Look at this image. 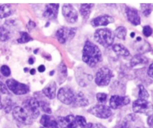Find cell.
Returning a JSON list of instances; mask_svg holds the SVG:
<instances>
[{
    "mask_svg": "<svg viewBox=\"0 0 153 128\" xmlns=\"http://www.w3.org/2000/svg\"><path fill=\"white\" fill-rule=\"evenodd\" d=\"M130 36H131V38H133V37L134 36V32L131 33H130Z\"/></svg>",
    "mask_w": 153,
    "mask_h": 128,
    "instance_id": "f6af8a7d",
    "label": "cell"
},
{
    "mask_svg": "<svg viewBox=\"0 0 153 128\" xmlns=\"http://www.w3.org/2000/svg\"><path fill=\"white\" fill-rule=\"evenodd\" d=\"M82 58L88 65L94 67L102 60V54L97 45L87 40L83 48Z\"/></svg>",
    "mask_w": 153,
    "mask_h": 128,
    "instance_id": "6da1fadb",
    "label": "cell"
},
{
    "mask_svg": "<svg viewBox=\"0 0 153 128\" xmlns=\"http://www.w3.org/2000/svg\"><path fill=\"white\" fill-rule=\"evenodd\" d=\"M3 108V105H2V102H1V97H0V109H1V108Z\"/></svg>",
    "mask_w": 153,
    "mask_h": 128,
    "instance_id": "ee69618b",
    "label": "cell"
},
{
    "mask_svg": "<svg viewBox=\"0 0 153 128\" xmlns=\"http://www.w3.org/2000/svg\"><path fill=\"white\" fill-rule=\"evenodd\" d=\"M130 98L128 96L113 95L109 99V105L112 109H117L130 103Z\"/></svg>",
    "mask_w": 153,
    "mask_h": 128,
    "instance_id": "4fadbf2b",
    "label": "cell"
},
{
    "mask_svg": "<svg viewBox=\"0 0 153 128\" xmlns=\"http://www.w3.org/2000/svg\"><path fill=\"white\" fill-rule=\"evenodd\" d=\"M88 100L81 92H79L75 95L72 102L73 105L76 107H85L88 105Z\"/></svg>",
    "mask_w": 153,
    "mask_h": 128,
    "instance_id": "d6986e66",
    "label": "cell"
},
{
    "mask_svg": "<svg viewBox=\"0 0 153 128\" xmlns=\"http://www.w3.org/2000/svg\"><path fill=\"white\" fill-rule=\"evenodd\" d=\"M114 21V18L108 15H103L93 18L91 21V24L94 27H97L100 26H106Z\"/></svg>",
    "mask_w": 153,
    "mask_h": 128,
    "instance_id": "2e32d148",
    "label": "cell"
},
{
    "mask_svg": "<svg viewBox=\"0 0 153 128\" xmlns=\"http://www.w3.org/2000/svg\"><path fill=\"white\" fill-rule=\"evenodd\" d=\"M56 84L55 82H51L49 83L42 89V93L49 99H54L56 96Z\"/></svg>",
    "mask_w": 153,
    "mask_h": 128,
    "instance_id": "ac0fdd59",
    "label": "cell"
},
{
    "mask_svg": "<svg viewBox=\"0 0 153 128\" xmlns=\"http://www.w3.org/2000/svg\"><path fill=\"white\" fill-rule=\"evenodd\" d=\"M91 128H106V127L104 126H103L102 124L98 123V124H93Z\"/></svg>",
    "mask_w": 153,
    "mask_h": 128,
    "instance_id": "f35d334b",
    "label": "cell"
},
{
    "mask_svg": "<svg viewBox=\"0 0 153 128\" xmlns=\"http://www.w3.org/2000/svg\"><path fill=\"white\" fill-rule=\"evenodd\" d=\"M10 38V32L3 26H0V41H6Z\"/></svg>",
    "mask_w": 153,
    "mask_h": 128,
    "instance_id": "f1b7e54d",
    "label": "cell"
},
{
    "mask_svg": "<svg viewBox=\"0 0 153 128\" xmlns=\"http://www.w3.org/2000/svg\"><path fill=\"white\" fill-rule=\"evenodd\" d=\"M148 124L150 127H153V114L149 115L148 118Z\"/></svg>",
    "mask_w": 153,
    "mask_h": 128,
    "instance_id": "74e56055",
    "label": "cell"
},
{
    "mask_svg": "<svg viewBox=\"0 0 153 128\" xmlns=\"http://www.w3.org/2000/svg\"><path fill=\"white\" fill-rule=\"evenodd\" d=\"M39 107H41V110L43 111L48 114L51 113V110L49 105V104H48L46 101H39Z\"/></svg>",
    "mask_w": 153,
    "mask_h": 128,
    "instance_id": "4dcf8cb0",
    "label": "cell"
},
{
    "mask_svg": "<svg viewBox=\"0 0 153 128\" xmlns=\"http://www.w3.org/2000/svg\"><path fill=\"white\" fill-rule=\"evenodd\" d=\"M141 10L143 14L145 16L148 17L152 11V8L151 4H141Z\"/></svg>",
    "mask_w": 153,
    "mask_h": 128,
    "instance_id": "f546056e",
    "label": "cell"
},
{
    "mask_svg": "<svg viewBox=\"0 0 153 128\" xmlns=\"http://www.w3.org/2000/svg\"><path fill=\"white\" fill-rule=\"evenodd\" d=\"M62 14L69 23H74L78 19V13L70 4H65L62 7Z\"/></svg>",
    "mask_w": 153,
    "mask_h": 128,
    "instance_id": "8fae6325",
    "label": "cell"
},
{
    "mask_svg": "<svg viewBox=\"0 0 153 128\" xmlns=\"http://www.w3.org/2000/svg\"><path fill=\"white\" fill-rule=\"evenodd\" d=\"M75 120L77 125L81 128H91L93 124L91 123H87L84 117L82 115H76Z\"/></svg>",
    "mask_w": 153,
    "mask_h": 128,
    "instance_id": "cb8c5ba5",
    "label": "cell"
},
{
    "mask_svg": "<svg viewBox=\"0 0 153 128\" xmlns=\"http://www.w3.org/2000/svg\"><path fill=\"white\" fill-rule=\"evenodd\" d=\"M0 92L4 94H9V91L5 85L0 81Z\"/></svg>",
    "mask_w": 153,
    "mask_h": 128,
    "instance_id": "d590c367",
    "label": "cell"
},
{
    "mask_svg": "<svg viewBox=\"0 0 153 128\" xmlns=\"http://www.w3.org/2000/svg\"><path fill=\"white\" fill-rule=\"evenodd\" d=\"M13 10L11 5L8 4L0 5V18L8 17L12 14Z\"/></svg>",
    "mask_w": 153,
    "mask_h": 128,
    "instance_id": "603a6c76",
    "label": "cell"
},
{
    "mask_svg": "<svg viewBox=\"0 0 153 128\" xmlns=\"http://www.w3.org/2000/svg\"><path fill=\"white\" fill-rule=\"evenodd\" d=\"M126 13L127 15V18L128 21L134 26L140 24V18L138 14L137 11L129 7L126 8Z\"/></svg>",
    "mask_w": 153,
    "mask_h": 128,
    "instance_id": "9a60e30c",
    "label": "cell"
},
{
    "mask_svg": "<svg viewBox=\"0 0 153 128\" xmlns=\"http://www.w3.org/2000/svg\"><path fill=\"white\" fill-rule=\"evenodd\" d=\"M148 63V59L144 55L142 54L135 55L130 61V65L131 67H134L139 64H146Z\"/></svg>",
    "mask_w": 153,
    "mask_h": 128,
    "instance_id": "7402d4cb",
    "label": "cell"
},
{
    "mask_svg": "<svg viewBox=\"0 0 153 128\" xmlns=\"http://www.w3.org/2000/svg\"><path fill=\"white\" fill-rule=\"evenodd\" d=\"M0 71L2 73V74L5 77L9 76L11 74V70H10L9 67H8L6 65H3L1 67Z\"/></svg>",
    "mask_w": 153,
    "mask_h": 128,
    "instance_id": "1f68e13d",
    "label": "cell"
},
{
    "mask_svg": "<svg viewBox=\"0 0 153 128\" xmlns=\"http://www.w3.org/2000/svg\"><path fill=\"white\" fill-rule=\"evenodd\" d=\"M133 117H134V115L133 114L127 115L125 120H124L115 126L114 128H131L130 121L133 120Z\"/></svg>",
    "mask_w": 153,
    "mask_h": 128,
    "instance_id": "d4e9b609",
    "label": "cell"
},
{
    "mask_svg": "<svg viewBox=\"0 0 153 128\" xmlns=\"http://www.w3.org/2000/svg\"><path fill=\"white\" fill-rule=\"evenodd\" d=\"M88 112L100 118H107L112 115L109 107L103 104L95 105L88 110Z\"/></svg>",
    "mask_w": 153,
    "mask_h": 128,
    "instance_id": "ba28073f",
    "label": "cell"
},
{
    "mask_svg": "<svg viewBox=\"0 0 153 128\" xmlns=\"http://www.w3.org/2000/svg\"><path fill=\"white\" fill-rule=\"evenodd\" d=\"M40 123L45 128H59L58 123L53 117L47 114L42 115Z\"/></svg>",
    "mask_w": 153,
    "mask_h": 128,
    "instance_id": "e0dca14e",
    "label": "cell"
},
{
    "mask_svg": "<svg viewBox=\"0 0 153 128\" xmlns=\"http://www.w3.org/2000/svg\"><path fill=\"white\" fill-rule=\"evenodd\" d=\"M30 74L32 75H33L35 74V70L34 68H32L30 70Z\"/></svg>",
    "mask_w": 153,
    "mask_h": 128,
    "instance_id": "7bdbcfd3",
    "label": "cell"
},
{
    "mask_svg": "<svg viewBox=\"0 0 153 128\" xmlns=\"http://www.w3.org/2000/svg\"><path fill=\"white\" fill-rule=\"evenodd\" d=\"M6 85L7 88L16 95L26 94L29 91V88L27 85L19 82L13 79H9L7 80Z\"/></svg>",
    "mask_w": 153,
    "mask_h": 128,
    "instance_id": "52a82bcc",
    "label": "cell"
},
{
    "mask_svg": "<svg viewBox=\"0 0 153 128\" xmlns=\"http://www.w3.org/2000/svg\"><path fill=\"white\" fill-rule=\"evenodd\" d=\"M39 128H44V127H40Z\"/></svg>",
    "mask_w": 153,
    "mask_h": 128,
    "instance_id": "bcb514c9",
    "label": "cell"
},
{
    "mask_svg": "<svg viewBox=\"0 0 153 128\" xmlns=\"http://www.w3.org/2000/svg\"><path fill=\"white\" fill-rule=\"evenodd\" d=\"M132 108L134 113L144 114L148 115L153 114V105L147 100L138 99L133 102Z\"/></svg>",
    "mask_w": 153,
    "mask_h": 128,
    "instance_id": "3957f363",
    "label": "cell"
},
{
    "mask_svg": "<svg viewBox=\"0 0 153 128\" xmlns=\"http://www.w3.org/2000/svg\"><path fill=\"white\" fill-rule=\"evenodd\" d=\"M115 35L114 33L108 28L97 30L94 34V40L104 47H109L113 44Z\"/></svg>",
    "mask_w": 153,
    "mask_h": 128,
    "instance_id": "7a4b0ae2",
    "label": "cell"
},
{
    "mask_svg": "<svg viewBox=\"0 0 153 128\" xmlns=\"http://www.w3.org/2000/svg\"><path fill=\"white\" fill-rule=\"evenodd\" d=\"M76 28L61 27L58 29L56 33V36L60 43H64L67 40L72 39L76 33Z\"/></svg>",
    "mask_w": 153,
    "mask_h": 128,
    "instance_id": "30bf717a",
    "label": "cell"
},
{
    "mask_svg": "<svg viewBox=\"0 0 153 128\" xmlns=\"http://www.w3.org/2000/svg\"><path fill=\"white\" fill-rule=\"evenodd\" d=\"M114 34L118 38L122 40H125L127 35V30L124 27L120 26L115 29Z\"/></svg>",
    "mask_w": 153,
    "mask_h": 128,
    "instance_id": "484cf974",
    "label": "cell"
},
{
    "mask_svg": "<svg viewBox=\"0 0 153 128\" xmlns=\"http://www.w3.org/2000/svg\"><path fill=\"white\" fill-rule=\"evenodd\" d=\"M138 87H139V93H138L139 99L147 100V99L149 97V93L148 91L146 90L144 86L142 85H139Z\"/></svg>",
    "mask_w": 153,
    "mask_h": 128,
    "instance_id": "83f0119b",
    "label": "cell"
},
{
    "mask_svg": "<svg viewBox=\"0 0 153 128\" xmlns=\"http://www.w3.org/2000/svg\"><path fill=\"white\" fill-rule=\"evenodd\" d=\"M20 33V38L17 39V42L19 43H25L32 40L30 36L25 32H22Z\"/></svg>",
    "mask_w": 153,
    "mask_h": 128,
    "instance_id": "4316f807",
    "label": "cell"
},
{
    "mask_svg": "<svg viewBox=\"0 0 153 128\" xmlns=\"http://www.w3.org/2000/svg\"><path fill=\"white\" fill-rule=\"evenodd\" d=\"M93 6V4H81L79 8L81 15L84 18H87L91 13V11Z\"/></svg>",
    "mask_w": 153,
    "mask_h": 128,
    "instance_id": "44dd1931",
    "label": "cell"
},
{
    "mask_svg": "<svg viewBox=\"0 0 153 128\" xmlns=\"http://www.w3.org/2000/svg\"><path fill=\"white\" fill-rule=\"evenodd\" d=\"M35 26H36V24H35V23L33 22V21H31V20H30L29 21V28H30V27H32V28H33V27H35Z\"/></svg>",
    "mask_w": 153,
    "mask_h": 128,
    "instance_id": "60d3db41",
    "label": "cell"
},
{
    "mask_svg": "<svg viewBox=\"0 0 153 128\" xmlns=\"http://www.w3.org/2000/svg\"><path fill=\"white\" fill-rule=\"evenodd\" d=\"M59 7V4H46L42 15L44 16V17L50 20L56 18L58 14Z\"/></svg>",
    "mask_w": 153,
    "mask_h": 128,
    "instance_id": "5bb4252c",
    "label": "cell"
},
{
    "mask_svg": "<svg viewBox=\"0 0 153 128\" xmlns=\"http://www.w3.org/2000/svg\"><path fill=\"white\" fill-rule=\"evenodd\" d=\"M148 74L149 77L153 78V63L149 67L148 70Z\"/></svg>",
    "mask_w": 153,
    "mask_h": 128,
    "instance_id": "8d00e7d4",
    "label": "cell"
},
{
    "mask_svg": "<svg viewBox=\"0 0 153 128\" xmlns=\"http://www.w3.org/2000/svg\"><path fill=\"white\" fill-rule=\"evenodd\" d=\"M152 33V29L149 26L146 25L143 28V34L146 36V37H149L150 36Z\"/></svg>",
    "mask_w": 153,
    "mask_h": 128,
    "instance_id": "836d02e7",
    "label": "cell"
},
{
    "mask_svg": "<svg viewBox=\"0 0 153 128\" xmlns=\"http://www.w3.org/2000/svg\"><path fill=\"white\" fill-rule=\"evenodd\" d=\"M38 70L39 72L42 73L45 70V67L44 65H40L38 68Z\"/></svg>",
    "mask_w": 153,
    "mask_h": 128,
    "instance_id": "ab89813d",
    "label": "cell"
},
{
    "mask_svg": "<svg viewBox=\"0 0 153 128\" xmlns=\"http://www.w3.org/2000/svg\"><path fill=\"white\" fill-rule=\"evenodd\" d=\"M13 116L16 120L23 124L30 125L32 123V118L22 107L16 106L13 108Z\"/></svg>",
    "mask_w": 153,
    "mask_h": 128,
    "instance_id": "8992f818",
    "label": "cell"
},
{
    "mask_svg": "<svg viewBox=\"0 0 153 128\" xmlns=\"http://www.w3.org/2000/svg\"><path fill=\"white\" fill-rule=\"evenodd\" d=\"M39 102L35 98H29L23 102V108L26 110L30 117L36 118L39 115Z\"/></svg>",
    "mask_w": 153,
    "mask_h": 128,
    "instance_id": "277c9868",
    "label": "cell"
},
{
    "mask_svg": "<svg viewBox=\"0 0 153 128\" xmlns=\"http://www.w3.org/2000/svg\"><path fill=\"white\" fill-rule=\"evenodd\" d=\"M96 99L100 103H104L107 99V94L105 93H97L96 94Z\"/></svg>",
    "mask_w": 153,
    "mask_h": 128,
    "instance_id": "d6a6232c",
    "label": "cell"
},
{
    "mask_svg": "<svg viewBox=\"0 0 153 128\" xmlns=\"http://www.w3.org/2000/svg\"><path fill=\"white\" fill-rule=\"evenodd\" d=\"M12 106H13V104H12V101L11 99H8L7 100H6L5 101V107H4V110L6 113H9L12 108Z\"/></svg>",
    "mask_w": 153,
    "mask_h": 128,
    "instance_id": "e575fe53",
    "label": "cell"
},
{
    "mask_svg": "<svg viewBox=\"0 0 153 128\" xmlns=\"http://www.w3.org/2000/svg\"><path fill=\"white\" fill-rule=\"evenodd\" d=\"M113 76L112 72L109 68L106 67H103L97 71L95 83L99 86H107Z\"/></svg>",
    "mask_w": 153,
    "mask_h": 128,
    "instance_id": "5b68a950",
    "label": "cell"
},
{
    "mask_svg": "<svg viewBox=\"0 0 153 128\" xmlns=\"http://www.w3.org/2000/svg\"><path fill=\"white\" fill-rule=\"evenodd\" d=\"M75 94L74 90L69 87L61 88L57 93V98L62 103L69 105L72 104Z\"/></svg>",
    "mask_w": 153,
    "mask_h": 128,
    "instance_id": "9c48e42d",
    "label": "cell"
},
{
    "mask_svg": "<svg viewBox=\"0 0 153 128\" xmlns=\"http://www.w3.org/2000/svg\"><path fill=\"white\" fill-rule=\"evenodd\" d=\"M57 122L61 128H76L78 126L75 117L73 115H68L65 117H59Z\"/></svg>",
    "mask_w": 153,
    "mask_h": 128,
    "instance_id": "7c38bea8",
    "label": "cell"
},
{
    "mask_svg": "<svg viewBox=\"0 0 153 128\" xmlns=\"http://www.w3.org/2000/svg\"><path fill=\"white\" fill-rule=\"evenodd\" d=\"M28 62H29V63L30 64H33V63H34V59L32 58H30L29 59V60H28Z\"/></svg>",
    "mask_w": 153,
    "mask_h": 128,
    "instance_id": "b9f144b4",
    "label": "cell"
},
{
    "mask_svg": "<svg viewBox=\"0 0 153 128\" xmlns=\"http://www.w3.org/2000/svg\"><path fill=\"white\" fill-rule=\"evenodd\" d=\"M112 50L116 55L123 57H127L129 55L130 52L127 48L121 43H117L112 46Z\"/></svg>",
    "mask_w": 153,
    "mask_h": 128,
    "instance_id": "ffe728a7",
    "label": "cell"
}]
</instances>
